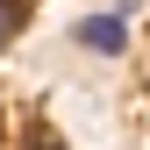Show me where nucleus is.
I'll return each instance as SVG.
<instances>
[{"label": "nucleus", "mask_w": 150, "mask_h": 150, "mask_svg": "<svg viewBox=\"0 0 150 150\" xmlns=\"http://www.w3.org/2000/svg\"><path fill=\"white\" fill-rule=\"evenodd\" d=\"M71 36H79V43L93 50V57H115V50L129 43V22H122V14H86V22L71 29Z\"/></svg>", "instance_id": "obj_1"}, {"label": "nucleus", "mask_w": 150, "mask_h": 150, "mask_svg": "<svg viewBox=\"0 0 150 150\" xmlns=\"http://www.w3.org/2000/svg\"><path fill=\"white\" fill-rule=\"evenodd\" d=\"M29 150H64V143L50 136V129H36V136H29Z\"/></svg>", "instance_id": "obj_3"}, {"label": "nucleus", "mask_w": 150, "mask_h": 150, "mask_svg": "<svg viewBox=\"0 0 150 150\" xmlns=\"http://www.w3.org/2000/svg\"><path fill=\"white\" fill-rule=\"evenodd\" d=\"M22 14H29V0H0V50L14 43V29H22Z\"/></svg>", "instance_id": "obj_2"}]
</instances>
